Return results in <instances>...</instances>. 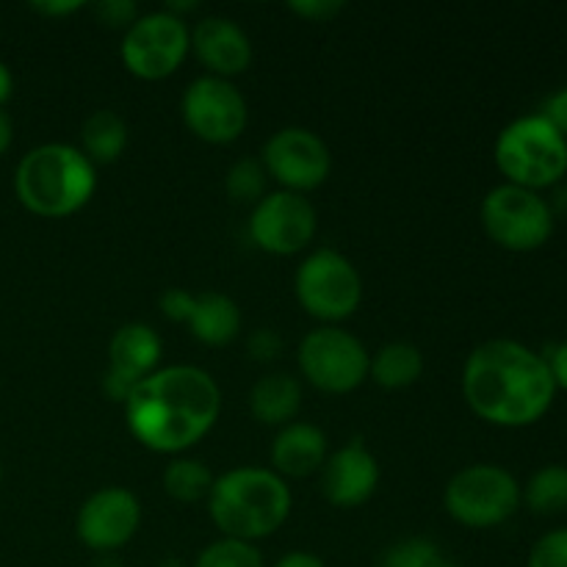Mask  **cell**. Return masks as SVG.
<instances>
[{"instance_id":"1","label":"cell","mask_w":567,"mask_h":567,"mask_svg":"<svg viewBox=\"0 0 567 567\" xmlns=\"http://www.w3.org/2000/svg\"><path fill=\"white\" fill-rule=\"evenodd\" d=\"M463 396L485 424L526 430L554 408L557 385L540 352L513 338H493L465 360Z\"/></svg>"},{"instance_id":"2","label":"cell","mask_w":567,"mask_h":567,"mask_svg":"<svg viewBox=\"0 0 567 567\" xmlns=\"http://www.w3.org/2000/svg\"><path fill=\"white\" fill-rule=\"evenodd\" d=\"M221 391L199 365H166L133 388L125 402L131 435L155 454H183L216 426Z\"/></svg>"},{"instance_id":"3","label":"cell","mask_w":567,"mask_h":567,"mask_svg":"<svg viewBox=\"0 0 567 567\" xmlns=\"http://www.w3.org/2000/svg\"><path fill=\"white\" fill-rule=\"evenodd\" d=\"M293 509L291 487L271 468H233L216 476L208 496V515L221 537L258 543L282 529Z\"/></svg>"},{"instance_id":"4","label":"cell","mask_w":567,"mask_h":567,"mask_svg":"<svg viewBox=\"0 0 567 567\" xmlns=\"http://www.w3.org/2000/svg\"><path fill=\"white\" fill-rule=\"evenodd\" d=\"M97 192V166L81 147L48 142L28 150L14 169V194L22 208L42 219H66L86 208Z\"/></svg>"},{"instance_id":"5","label":"cell","mask_w":567,"mask_h":567,"mask_svg":"<svg viewBox=\"0 0 567 567\" xmlns=\"http://www.w3.org/2000/svg\"><path fill=\"white\" fill-rule=\"evenodd\" d=\"M493 161L504 183L543 194L567 177V138L540 114L518 116L498 133Z\"/></svg>"},{"instance_id":"6","label":"cell","mask_w":567,"mask_h":567,"mask_svg":"<svg viewBox=\"0 0 567 567\" xmlns=\"http://www.w3.org/2000/svg\"><path fill=\"white\" fill-rule=\"evenodd\" d=\"M443 504L465 529H496L520 509V482L504 465L474 463L449 480Z\"/></svg>"},{"instance_id":"7","label":"cell","mask_w":567,"mask_h":567,"mask_svg":"<svg viewBox=\"0 0 567 567\" xmlns=\"http://www.w3.org/2000/svg\"><path fill=\"white\" fill-rule=\"evenodd\" d=\"M480 221L496 247L520 255L546 247L557 227L548 197L509 183H498L485 194Z\"/></svg>"},{"instance_id":"8","label":"cell","mask_w":567,"mask_h":567,"mask_svg":"<svg viewBox=\"0 0 567 567\" xmlns=\"http://www.w3.org/2000/svg\"><path fill=\"white\" fill-rule=\"evenodd\" d=\"M293 293L302 310L324 327L352 319L363 302V280L352 260L338 249H316L293 275Z\"/></svg>"},{"instance_id":"9","label":"cell","mask_w":567,"mask_h":567,"mask_svg":"<svg viewBox=\"0 0 567 567\" xmlns=\"http://www.w3.org/2000/svg\"><path fill=\"white\" fill-rule=\"evenodd\" d=\"M297 365L316 391L343 396L369 380L371 354L343 327H316L299 341Z\"/></svg>"},{"instance_id":"10","label":"cell","mask_w":567,"mask_h":567,"mask_svg":"<svg viewBox=\"0 0 567 567\" xmlns=\"http://www.w3.org/2000/svg\"><path fill=\"white\" fill-rule=\"evenodd\" d=\"M192 53V28L166 9L138 14L125 31L120 59L138 81H164L175 75Z\"/></svg>"},{"instance_id":"11","label":"cell","mask_w":567,"mask_h":567,"mask_svg":"<svg viewBox=\"0 0 567 567\" xmlns=\"http://www.w3.org/2000/svg\"><path fill=\"white\" fill-rule=\"evenodd\" d=\"M269 181L280 183L282 192L308 194L324 186L332 172V155L324 138L308 127H280L266 142L260 155Z\"/></svg>"},{"instance_id":"12","label":"cell","mask_w":567,"mask_h":567,"mask_svg":"<svg viewBox=\"0 0 567 567\" xmlns=\"http://www.w3.org/2000/svg\"><path fill=\"white\" fill-rule=\"evenodd\" d=\"M319 216L308 197L293 192H271L252 205L249 214V238L260 252L288 258L313 244Z\"/></svg>"},{"instance_id":"13","label":"cell","mask_w":567,"mask_h":567,"mask_svg":"<svg viewBox=\"0 0 567 567\" xmlns=\"http://www.w3.org/2000/svg\"><path fill=\"white\" fill-rule=\"evenodd\" d=\"M181 114L188 131L208 144H233L249 120L247 100L225 78L203 75L183 92Z\"/></svg>"},{"instance_id":"14","label":"cell","mask_w":567,"mask_h":567,"mask_svg":"<svg viewBox=\"0 0 567 567\" xmlns=\"http://www.w3.org/2000/svg\"><path fill=\"white\" fill-rule=\"evenodd\" d=\"M142 504L125 487H100L78 509L75 535L89 551L116 554L136 537Z\"/></svg>"},{"instance_id":"15","label":"cell","mask_w":567,"mask_h":567,"mask_svg":"<svg viewBox=\"0 0 567 567\" xmlns=\"http://www.w3.org/2000/svg\"><path fill=\"white\" fill-rule=\"evenodd\" d=\"M380 487V463L363 441H349L327 457L321 468V493L332 507H363Z\"/></svg>"},{"instance_id":"16","label":"cell","mask_w":567,"mask_h":567,"mask_svg":"<svg viewBox=\"0 0 567 567\" xmlns=\"http://www.w3.org/2000/svg\"><path fill=\"white\" fill-rule=\"evenodd\" d=\"M192 53L208 75L233 81L252 64V42L236 20L221 14L203 17L192 28Z\"/></svg>"},{"instance_id":"17","label":"cell","mask_w":567,"mask_h":567,"mask_svg":"<svg viewBox=\"0 0 567 567\" xmlns=\"http://www.w3.org/2000/svg\"><path fill=\"white\" fill-rule=\"evenodd\" d=\"M327 435L316 424L293 421L277 430L271 443V471L282 480H305L324 468L327 463Z\"/></svg>"},{"instance_id":"18","label":"cell","mask_w":567,"mask_h":567,"mask_svg":"<svg viewBox=\"0 0 567 567\" xmlns=\"http://www.w3.org/2000/svg\"><path fill=\"white\" fill-rule=\"evenodd\" d=\"M161 354H164V343L158 332L142 321H131V324H122L111 338L109 371L138 385L153 371H158Z\"/></svg>"},{"instance_id":"19","label":"cell","mask_w":567,"mask_h":567,"mask_svg":"<svg viewBox=\"0 0 567 567\" xmlns=\"http://www.w3.org/2000/svg\"><path fill=\"white\" fill-rule=\"evenodd\" d=\"M302 410V385L297 377L291 374H266L249 391V413L255 421L266 426H282L293 424Z\"/></svg>"},{"instance_id":"20","label":"cell","mask_w":567,"mask_h":567,"mask_svg":"<svg viewBox=\"0 0 567 567\" xmlns=\"http://www.w3.org/2000/svg\"><path fill=\"white\" fill-rule=\"evenodd\" d=\"M188 332L205 347H227L241 332V310L227 293L205 291L194 299Z\"/></svg>"},{"instance_id":"21","label":"cell","mask_w":567,"mask_h":567,"mask_svg":"<svg viewBox=\"0 0 567 567\" xmlns=\"http://www.w3.org/2000/svg\"><path fill=\"white\" fill-rule=\"evenodd\" d=\"M127 138H131L127 122L122 120L116 111H92L81 125V153L86 155L94 166L114 164V161H120V155L125 153Z\"/></svg>"},{"instance_id":"22","label":"cell","mask_w":567,"mask_h":567,"mask_svg":"<svg viewBox=\"0 0 567 567\" xmlns=\"http://www.w3.org/2000/svg\"><path fill=\"white\" fill-rule=\"evenodd\" d=\"M421 374H424V354L408 341L385 343L371 358L369 377L385 391H402V388L415 385Z\"/></svg>"},{"instance_id":"23","label":"cell","mask_w":567,"mask_h":567,"mask_svg":"<svg viewBox=\"0 0 567 567\" xmlns=\"http://www.w3.org/2000/svg\"><path fill=\"white\" fill-rule=\"evenodd\" d=\"M520 504L540 518L567 513V465L548 463L520 485Z\"/></svg>"},{"instance_id":"24","label":"cell","mask_w":567,"mask_h":567,"mask_svg":"<svg viewBox=\"0 0 567 567\" xmlns=\"http://www.w3.org/2000/svg\"><path fill=\"white\" fill-rule=\"evenodd\" d=\"M214 471L194 457H175L164 468V491L166 496L181 504L208 502L210 487H214Z\"/></svg>"},{"instance_id":"25","label":"cell","mask_w":567,"mask_h":567,"mask_svg":"<svg viewBox=\"0 0 567 567\" xmlns=\"http://www.w3.org/2000/svg\"><path fill=\"white\" fill-rule=\"evenodd\" d=\"M266 183L269 175L260 158H238L225 177L227 197L238 205H258L266 197Z\"/></svg>"},{"instance_id":"26","label":"cell","mask_w":567,"mask_h":567,"mask_svg":"<svg viewBox=\"0 0 567 567\" xmlns=\"http://www.w3.org/2000/svg\"><path fill=\"white\" fill-rule=\"evenodd\" d=\"M192 567H266V563L264 554L252 543L219 537L199 551Z\"/></svg>"},{"instance_id":"27","label":"cell","mask_w":567,"mask_h":567,"mask_svg":"<svg viewBox=\"0 0 567 567\" xmlns=\"http://www.w3.org/2000/svg\"><path fill=\"white\" fill-rule=\"evenodd\" d=\"M441 557L437 546L426 537H408V540H399L382 554L380 565L377 567H430L435 559Z\"/></svg>"},{"instance_id":"28","label":"cell","mask_w":567,"mask_h":567,"mask_svg":"<svg viewBox=\"0 0 567 567\" xmlns=\"http://www.w3.org/2000/svg\"><path fill=\"white\" fill-rule=\"evenodd\" d=\"M526 567H567V526L546 532L532 546Z\"/></svg>"},{"instance_id":"29","label":"cell","mask_w":567,"mask_h":567,"mask_svg":"<svg viewBox=\"0 0 567 567\" xmlns=\"http://www.w3.org/2000/svg\"><path fill=\"white\" fill-rule=\"evenodd\" d=\"M94 14L103 25L122 28V31H127L138 20V9L133 0H103V3L94 6Z\"/></svg>"},{"instance_id":"30","label":"cell","mask_w":567,"mask_h":567,"mask_svg":"<svg viewBox=\"0 0 567 567\" xmlns=\"http://www.w3.org/2000/svg\"><path fill=\"white\" fill-rule=\"evenodd\" d=\"M194 299H197V293L186 291V288H166V291L161 293V313L169 321H177V324H188L194 310Z\"/></svg>"},{"instance_id":"31","label":"cell","mask_w":567,"mask_h":567,"mask_svg":"<svg viewBox=\"0 0 567 567\" xmlns=\"http://www.w3.org/2000/svg\"><path fill=\"white\" fill-rule=\"evenodd\" d=\"M282 352V338L277 336V330H255L252 336L247 338V354L255 360V363H271V360L280 358Z\"/></svg>"},{"instance_id":"32","label":"cell","mask_w":567,"mask_h":567,"mask_svg":"<svg viewBox=\"0 0 567 567\" xmlns=\"http://www.w3.org/2000/svg\"><path fill=\"white\" fill-rule=\"evenodd\" d=\"M288 9L308 22H332L343 11L341 0H293Z\"/></svg>"},{"instance_id":"33","label":"cell","mask_w":567,"mask_h":567,"mask_svg":"<svg viewBox=\"0 0 567 567\" xmlns=\"http://www.w3.org/2000/svg\"><path fill=\"white\" fill-rule=\"evenodd\" d=\"M540 116L551 122V125L567 138V86L557 89L554 94H548V100L540 109Z\"/></svg>"},{"instance_id":"34","label":"cell","mask_w":567,"mask_h":567,"mask_svg":"<svg viewBox=\"0 0 567 567\" xmlns=\"http://www.w3.org/2000/svg\"><path fill=\"white\" fill-rule=\"evenodd\" d=\"M546 365H548V374H551L554 385H557V393L565 391L567 393V341L557 343V347L548 349L546 354Z\"/></svg>"},{"instance_id":"35","label":"cell","mask_w":567,"mask_h":567,"mask_svg":"<svg viewBox=\"0 0 567 567\" xmlns=\"http://www.w3.org/2000/svg\"><path fill=\"white\" fill-rule=\"evenodd\" d=\"M31 9L37 11V14H42V17H61V20H64V17H70V14H75V11H81L83 9V3H75V0H53V3H31Z\"/></svg>"},{"instance_id":"36","label":"cell","mask_w":567,"mask_h":567,"mask_svg":"<svg viewBox=\"0 0 567 567\" xmlns=\"http://www.w3.org/2000/svg\"><path fill=\"white\" fill-rule=\"evenodd\" d=\"M271 567H327L324 559L319 554H310V551H288L286 557L277 559Z\"/></svg>"},{"instance_id":"37","label":"cell","mask_w":567,"mask_h":567,"mask_svg":"<svg viewBox=\"0 0 567 567\" xmlns=\"http://www.w3.org/2000/svg\"><path fill=\"white\" fill-rule=\"evenodd\" d=\"M14 144V120L6 109H0V155H6Z\"/></svg>"},{"instance_id":"38","label":"cell","mask_w":567,"mask_h":567,"mask_svg":"<svg viewBox=\"0 0 567 567\" xmlns=\"http://www.w3.org/2000/svg\"><path fill=\"white\" fill-rule=\"evenodd\" d=\"M11 94H14V75H11V70L6 61H0V109H6V103L11 100Z\"/></svg>"},{"instance_id":"39","label":"cell","mask_w":567,"mask_h":567,"mask_svg":"<svg viewBox=\"0 0 567 567\" xmlns=\"http://www.w3.org/2000/svg\"><path fill=\"white\" fill-rule=\"evenodd\" d=\"M548 205H551L554 216H567V181L554 186V194L548 197Z\"/></svg>"},{"instance_id":"40","label":"cell","mask_w":567,"mask_h":567,"mask_svg":"<svg viewBox=\"0 0 567 567\" xmlns=\"http://www.w3.org/2000/svg\"><path fill=\"white\" fill-rule=\"evenodd\" d=\"M92 567H122V563L114 557V554H97V559H94Z\"/></svg>"},{"instance_id":"41","label":"cell","mask_w":567,"mask_h":567,"mask_svg":"<svg viewBox=\"0 0 567 567\" xmlns=\"http://www.w3.org/2000/svg\"><path fill=\"white\" fill-rule=\"evenodd\" d=\"M430 567H460V565L452 563V559H446V557H443V554H441V557H437L435 563H432Z\"/></svg>"},{"instance_id":"42","label":"cell","mask_w":567,"mask_h":567,"mask_svg":"<svg viewBox=\"0 0 567 567\" xmlns=\"http://www.w3.org/2000/svg\"><path fill=\"white\" fill-rule=\"evenodd\" d=\"M161 567H183L181 563H177V559H166V563L164 565H161Z\"/></svg>"},{"instance_id":"43","label":"cell","mask_w":567,"mask_h":567,"mask_svg":"<svg viewBox=\"0 0 567 567\" xmlns=\"http://www.w3.org/2000/svg\"><path fill=\"white\" fill-rule=\"evenodd\" d=\"M0 482H3V463H0Z\"/></svg>"}]
</instances>
